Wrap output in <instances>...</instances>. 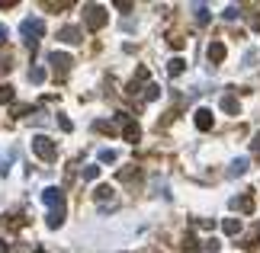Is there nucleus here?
Masks as SVG:
<instances>
[{
    "label": "nucleus",
    "mask_w": 260,
    "mask_h": 253,
    "mask_svg": "<svg viewBox=\"0 0 260 253\" xmlns=\"http://www.w3.org/2000/svg\"><path fill=\"white\" fill-rule=\"evenodd\" d=\"M13 100H16L13 87H10V84H3V87H0V103H3V106H7V103H13Z\"/></svg>",
    "instance_id": "18"
},
{
    "label": "nucleus",
    "mask_w": 260,
    "mask_h": 253,
    "mask_svg": "<svg viewBox=\"0 0 260 253\" xmlns=\"http://www.w3.org/2000/svg\"><path fill=\"white\" fill-rule=\"evenodd\" d=\"M247 167H251V161H247V157H235V161H231V167H228V177H244Z\"/></svg>",
    "instance_id": "9"
},
{
    "label": "nucleus",
    "mask_w": 260,
    "mask_h": 253,
    "mask_svg": "<svg viewBox=\"0 0 260 253\" xmlns=\"http://www.w3.org/2000/svg\"><path fill=\"white\" fill-rule=\"evenodd\" d=\"M238 13H241L238 7H225V19H238Z\"/></svg>",
    "instance_id": "24"
},
{
    "label": "nucleus",
    "mask_w": 260,
    "mask_h": 253,
    "mask_svg": "<svg viewBox=\"0 0 260 253\" xmlns=\"http://www.w3.org/2000/svg\"><path fill=\"white\" fill-rule=\"evenodd\" d=\"M222 109H225L228 115H238V112H241V103H238L235 93H225V96H222Z\"/></svg>",
    "instance_id": "8"
},
{
    "label": "nucleus",
    "mask_w": 260,
    "mask_h": 253,
    "mask_svg": "<svg viewBox=\"0 0 260 253\" xmlns=\"http://www.w3.org/2000/svg\"><path fill=\"white\" fill-rule=\"evenodd\" d=\"M228 208H241V212L251 215V212H254V199H251V196H238V199L228 202Z\"/></svg>",
    "instance_id": "11"
},
{
    "label": "nucleus",
    "mask_w": 260,
    "mask_h": 253,
    "mask_svg": "<svg viewBox=\"0 0 260 253\" xmlns=\"http://www.w3.org/2000/svg\"><path fill=\"white\" fill-rule=\"evenodd\" d=\"M183 68H186L183 58H170V61H167V74L170 77H180V74H183Z\"/></svg>",
    "instance_id": "14"
},
{
    "label": "nucleus",
    "mask_w": 260,
    "mask_h": 253,
    "mask_svg": "<svg viewBox=\"0 0 260 253\" xmlns=\"http://www.w3.org/2000/svg\"><path fill=\"white\" fill-rule=\"evenodd\" d=\"M3 38H7V26L0 23V42H3Z\"/></svg>",
    "instance_id": "27"
},
{
    "label": "nucleus",
    "mask_w": 260,
    "mask_h": 253,
    "mask_svg": "<svg viewBox=\"0 0 260 253\" xmlns=\"http://www.w3.org/2000/svg\"><path fill=\"white\" fill-rule=\"evenodd\" d=\"M29 80H32V84H42V80H45V71H42V68H32L29 71Z\"/></svg>",
    "instance_id": "22"
},
{
    "label": "nucleus",
    "mask_w": 260,
    "mask_h": 253,
    "mask_svg": "<svg viewBox=\"0 0 260 253\" xmlns=\"http://www.w3.org/2000/svg\"><path fill=\"white\" fill-rule=\"evenodd\" d=\"M36 253H48V250H36Z\"/></svg>",
    "instance_id": "29"
},
{
    "label": "nucleus",
    "mask_w": 260,
    "mask_h": 253,
    "mask_svg": "<svg viewBox=\"0 0 260 253\" xmlns=\"http://www.w3.org/2000/svg\"><path fill=\"white\" fill-rule=\"evenodd\" d=\"M80 36H84V32H80V26H64V29L58 32V38H61L64 45H77V42H80Z\"/></svg>",
    "instance_id": "5"
},
{
    "label": "nucleus",
    "mask_w": 260,
    "mask_h": 253,
    "mask_svg": "<svg viewBox=\"0 0 260 253\" xmlns=\"http://www.w3.org/2000/svg\"><path fill=\"white\" fill-rule=\"evenodd\" d=\"M87 26H90V29H103V26H106V7H100V3H87Z\"/></svg>",
    "instance_id": "3"
},
{
    "label": "nucleus",
    "mask_w": 260,
    "mask_h": 253,
    "mask_svg": "<svg viewBox=\"0 0 260 253\" xmlns=\"http://www.w3.org/2000/svg\"><path fill=\"white\" fill-rule=\"evenodd\" d=\"M158 96H161V87H158V84H148V87H145V100H151V103H154Z\"/></svg>",
    "instance_id": "20"
},
{
    "label": "nucleus",
    "mask_w": 260,
    "mask_h": 253,
    "mask_svg": "<svg viewBox=\"0 0 260 253\" xmlns=\"http://www.w3.org/2000/svg\"><path fill=\"white\" fill-rule=\"evenodd\" d=\"M196 128L199 131L212 128V112H209V109H196Z\"/></svg>",
    "instance_id": "10"
},
{
    "label": "nucleus",
    "mask_w": 260,
    "mask_h": 253,
    "mask_svg": "<svg viewBox=\"0 0 260 253\" xmlns=\"http://www.w3.org/2000/svg\"><path fill=\"white\" fill-rule=\"evenodd\" d=\"M222 231L235 237V234H241V221H238V218H225V221H222Z\"/></svg>",
    "instance_id": "15"
},
{
    "label": "nucleus",
    "mask_w": 260,
    "mask_h": 253,
    "mask_svg": "<svg viewBox=\"0 0 260 253\" xmlns=\"http://www.w3.org/2000/svg\"><path fill=\"white\" fill-rule=\"evenodd\" d=\"M193 13H196L199 26H206L209 19H212V16H209V7H206V3H196V7H193Z\"/></svg>",
    "instance_id": "17"
},
{
    "label": "nucleus",
    "mask_w": 260,
    "mask_h": 253,
    "mask_svg": "<svg viewBox=\"0 0 260 253\" xmlns=\"http://www.w3.org/2000/svg\"><path fill=\"white\" fill-rule=\"evenodd\" d=\"M222 58H225V45H222V42H212V45H209V61L219 64Z\"/></svg>",
    "instance_id": "13"
},
{
    "label": "nucleus",
    "mask_w": 260,
    "mask_h": 253,
    "mask_svg": "<svg viewBox=\"0 0 260 253\" xmlns=\"http://www.w3.org/2000/svg\"><path fill=\"white\" fill-rule=\"evenodd\" d=\"M32 151H36L42 161H55V157H58V147H55V141L48 138V135H36V138H32Z\"/></svg>",
    "instance_id": "2"
},
{
    "label": "nucleus",
    "mask_w": 260,
    "mask_h": 253,
    "mask_svg": "<svg viewBox=\"0 0 260 253\" xmlns=\"http://www.w3.org/2000/svg\"><path fill=\"white\" fill-rule=\"evenodd\" d=\"M93 131H103V135H116V125L113 122H106V119H97V122H93Z\"/></svg>",
    "instance_id": "16"
},
{
    "label": "nucleus",
    "mask_w": 260,
    "mask_h": 253,
    "mask_svg": "<svg viewBox=\"0 0 260 253\" xmlns=\"http://www.w3.org/2000/svg\"><path fill=\"white\" fill-rule=\"evenodd\" d=\"M100 202H106V199H113V186H97V192H93Z\"/></svg>",
    "instance_id": "19"
},
{
    "label": "nucleus",
    "mask_w": 260,
    "mask_h": 253,
    "mask_svg": "<svg viewBox=\"0 0 260 253\" xmlns=\"http://www.w3.org/2000/svg\"><path fill=\"white\" fill-rule=\"evenodd\" d=\"M122 138L129 141V145H138V138H141V125H138V122H125L122 125Z\"/></svg>",
    "instance_id": "7"
},
{
    "label": "nucleus",
    "mask_w": 260,
    "mask_h": 253,
    "mask_svg": "<svg viewBox=\"0 0 260 253\" xmlns=\"http://www.w3.org/2000/svg\"><path fill=\"white\" fill-rule=\"evenodd\" d=\"M48 61L55 64V71H58V74H64V71L71 68V54H64V52H52V54H48Z\"/></svg>",
    "instance_id": "6"
},
{
    "label": "nucleus",
    "mask_w": 260,
    "mask_h": 253,
    "mask_svg": "<svg viewBox=\"0 0 260 253\" xmlns=\"http://www.w3.org/2000/svg\"><path fill=\"white\" fill-rule=\"evenodd\" d=\"M0 253H10V247H7V240H0Z\"/></svg>",
    "instance_id": "28"
},
{
    "label": "nucleus",
    "mask_w": 260,
    "mask_h": 253,
    "mask_svg": "<svg viewBox=\"0 0 260 253\" xmlns=\"http://www.w3.org/2000/svg\"><path fill=\"white\" fill-rule=\"evenodd\" d=\"M58 128H61V131H71L74 125H71V119H64V115H61V119H58Z\"/></svg>",
    "instance_id": "25"
},
{
    "label": "nucleus",
    "mask_w": 260,
    "mask_h": 253,
    "mask_svg": "<svg viewBox=\"0 0 260 253\" xmlns=\"http://www.w3.org/2000/svg\"><path fill=\"white\" fill-rule=\"evenodd\" d=\"M42 202H45L48 208H64V192L58 189V186H48V189H42Z\"/></svg>",
    "instance_id": "4"
},
{
    "label": "nucleus",
    "mask_w": 260,
    "mask_h": 253,
    "mask_svg": "<svg viewBox=\"0 0 260 253\" xmlns=\"http://www.w3.org/2000/svg\"><path fill=\"white\" fill-rule=\"evenodd\" d=\"M48 228H52V231H58V228H61V224H64V208H55V212H48Z\"/></svg>",
    "instance_id": "12"
},
{
    "label": "nucleus",
    "mask_w": 260,
    "mask_h": 253,
    "mask_svg": "<svg viewBox=\"0 0 260 253\" xmlns=\"http://www.w3.org/2000/svg\"><path fill=\"white\" fill-rule=\"evenodd\" d=\"M97 173H100V167H87V170H84V180L90 183V180H97Z\"/></svg>",
    "instance_id": "23"
},
{
    "label": "nucleus",
    "mask_w": 260,
    "mask_h": 253,
    "mask_svg": "<svg viewBox=\"0 0 260 253\" xmlns=\"http://www.w3.org/2000/svg\"><path fill=\"white\" fill-rule=\"evenodd\" d=\"M20 36L32 45L39 36H45V19H39V16H26L23 23H20Z\"/></svg>",
    "instance_id": "1"
},
{
    "label": "nucleus",
    "mask_w": 260,
    "mask_h": 253,
    "mask_svg": "<svg viewBox=\"0 0 260 253\" xmlns=\"http://www.w3.org/2000/svg\"><path fill=\"white\" fill-rule=\"evenodd\" d=\"M97 157H100V163H113V161H116V151H109V147H103V151H100Z\"/></svg>",
    "instance_id": "21"
},
{
    "label": "nucleus",
    "mask_w": 260,
    "mask_h": 253,
    "mask_svg": "<svg viewBox=\"0 0 260 253\" xmlns=\"http://www.w3.org/2000/svg\"><path fill=\"white\" fill-rule=\"evenodd\" d=\"M251 151H260V131L254 135V141H251Z\"/></svg>",
    "instance_id": "26"
}]
</instances>
